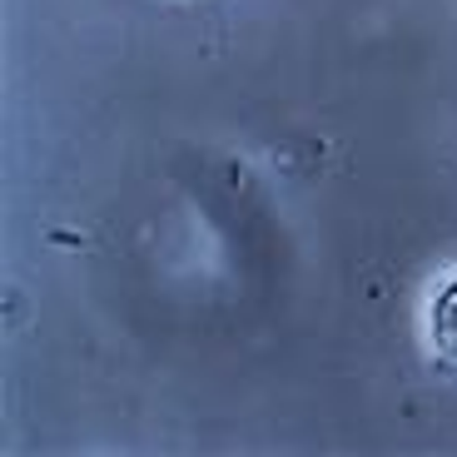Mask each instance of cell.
<instances>
[{
	"instance_id": "cell-1",
	"label": "cell",
	"mask_w": 457,
	"mask_h": 457,
	"mask_svg": "<svg viewBox=\"0 0 457 457\" xmlns=\"http://www.w3.org/2000/svg\"><path fill=\"white\" fill-rule=\"evenodd\" d=\"M428 343L443 363L457 368V278H447L428 303Z\"/></svg>"
}]
</instances>
